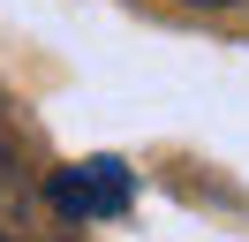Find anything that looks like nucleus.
Wrapping results in <instances>:
<instances>
[{
	"mask_svg": "<svg viewBox=\"0 0 249 242\" xmlns=\"http://www.w3.org/2000/svg\"><path fill=\"white\" fill-rule=\"evenodd\" d=\"M128 197H136V182L121 159H76L53 174V204L68 220H113V212H128Z\"/></svg>",
	"mask_w": 249,
	"mask_h": 242,
	"instance_id": "obj_1",
	"label": "nucleus"
},
{
	"mask_svg": "<svg viewBox=\"0 0 249 242\" xmlns=\"http://www.w3.org/2000/svg\"><path fill=\"white\" fill-rule=\"evenodd\" d=\"M189 8H227V0H189Z\"/></svg>",
	"mask_w": 249,
	"mask_h": 242,
	"instance_id": "obj_2",
	"label": "nucleus"
},
{
	"mask_svg": "<svg viewBox=\"0 0 249 242\" xmlns=\"http://www.w3.org/2000/svg\"><path fill=\"white\" fill-rule=\"evenodd\" d=\"M0 159H8V144H0Z\"/></svg>",
	"mask_w": 249,
	"mask_h": 242,
	"instance_id": "obj_3",
	"label": "nucleus"
}]
</instances>
